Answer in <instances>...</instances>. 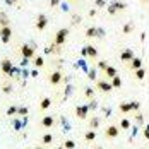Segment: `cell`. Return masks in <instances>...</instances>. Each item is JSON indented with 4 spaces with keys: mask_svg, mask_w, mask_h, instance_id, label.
<instances>
[{
    "mask_svg": "<svg viewBox=\"0 0 149 149\" xmlns=\"http://www.w3.org/2000/svg\"><path fill=\"white\" fill-rule=\"evenodd\" d=\"M55 125V117H52V115H46L41 118V127H45V129H50V127H53Z\"/></svg>",
    "mask_w": 149,
    "mask_h": 149,
    "instance_id": "7c38bea8",
    "label": "cell"
},
{
    "mask_svg": "<svg viewBox=\"0 0 149 149\" xmlns=\"http://www.w3.org/2000/svg\"><path fill=\"white\" fill-rule=\"evenodd\" d=\"M134 57H135V53L130 50V48H125V50L120 52V60H122V62H130Z\"/></svg>",
    "mask_w": 149,
    "mask_h": 149,
    "instance_id": "30bf717a",
    "label": "cell"
},
{
    "mask_svg": "<svg viewBox=\"0 0 149 149\" xmlns=\"http://www.w3.org/2000/svg\"><path fill=\"white\" fill-rule=\"evenodd\" d=\"M106 67H108V63H106V62H98V69H101V70H104Z\"/></svg>",
    "mask_w": 149,
    "mask_h": 149,
    "instance_id": "4316f807",
    "label": "cell"
},
{
    "mask_svg": "<svg viewBox=\"0 0 149 149\" xmlns=\"http://www.w3.org/2000/svg\"><path fill=\"white\" fill-rule=\"evenodd\" d=\"M33 149H45V148H41V146H36V148H33Z\"/></svg>",
    "mask_w": 149,
    "mask_h": 149,
    "instance_id": "e575fe53",
    "label": "cell"
},
{
    "mask_svg": "<svg viewBox=\"0 0 149 149\" xmlns=\"http://www.w3.org/2000/svg\"><path fill=\"white\" fill-rule=\"evenodd\" d=\"M86 96H88V98H93V89H91V88L86 89Z\"/></svg>",
    "mask_w": 149,
    "mask_h": 149,
    "instance_id": "f546056e",
    "label": "cell"
},
{
    "mask_svg": "<svg viewBox=\"0 0 149 149\" xmlns=\"http://www.w3.org/2000/svg\"><path fill=\"white\" fill-rule=\"evenodd\" d=\"M34 26H36V29L38 31H43L46 26H48V17H46L45 14H40L38 15V19H36V24H34Z\"/></svg>",
    "mask_w": 149,
    "mask_h": 149,
    "instance_id": "9c48e42d",
    "label": "cell"
},
{
    "mask_svg": "<svg viewBox=\"0 0 149 149\" xmlns=\"http://www.w3.org/2000/svg\"><path fill=\"white\" fill-rule=\"evenodd\" d=\"M144 137H146V139L149 141V125L146 127V130H144Z\"/></svg>",
    "mask_w": 149,
    "mask_h": 149,
    "instance_id": "d6a6232c",
    "label": "cell"
},
{
    "mask_svg": "<svg viewBox=\"0 0 149 149\" xmlns=\"http://www.w3.org/2000/svg\"><path fill=\"white\" fill-rule=\"evenodd\" d=\"M88 113H89V106H86V104H79V106H75V117L81 120L88 118Z\"/></svg>",
    "mask_w": 149,
    "mask_h": 149,
    "instance_id": "5b68a950",
    "label": "cell"
},
{
    "mask_svg": "<svg viewBox=\"0 0 149 149\" xmlns=\"http://www.w3.org/2000/svg\"><path fill=\"white\" fill-rule=\"evenodd\" d=\"M132 110V103H120V111L122 113H129Z\"/></svg>",
    "mask_w": 149,
    "mask_h": 149,
    "instance_id": "d6986e66",
    "label": "cell"
},
{
    "mask_svg": "<svg viewBox=\"0 0 149 149\" xmlns=\"http://www.w3.org/2000/svg\"><path fill=\"white\" fill-rule=\"evenodd\" d=\"M104 75H106L108 79H113L115 75H118V72H117V69H115V67H111V65H108V67L104 69Z\"/></svg>",
    "mask_w": 149,
    "mask_h": 149,
    "instance_id": "4fadbf2b",
    "label": "cell"
},
{
    "mask_svg": "<svg viewBox=\"0 0 149 149\" xmlns=\"http://www.w3.org/2000/svg\"><path fill=\"white\" fill-rule=\"evenodd\" d=\"M110 84H111L113 89H118V88H122V79H120L118 75H115L113 79H110Z\"/></svg>",
    "mask_w": 149,
    "mask_h": 149,
    "instance_id": "5bb4252c",
    "label": "cell"
},
{
    "mask_svg": "<svg viewBox=\"0 0 149 149\" xmlns=\"http://www.w3.org/2000/svg\"><path fill=\"white\" fill-rule=\"evenodd\" d=\"M52 141H53V134H50V132H48V134L41 135V142H43V144H50Z\"/></svg>",
    "mask_w": 149,
    "mask_h": 149,
    "instance_id": "44dd1931",
    "label": "cell"
},
{
    "mask_svg": "<svg viewBox=\"0 0 149 149\" xmlns=\"http://www.w3.org/2000/svg\"><path fill=\"white\" fill-rule=\"evenodd\" d=\"M98 125H100V118H96V117H94V118L89 120V129L94 130V129H98Z\"/></svg>",
    "mask_w": 149,
    "mask_h": 149,
    "instance_id": "cb8c5ba5",
    "label": "cell"
},
{
    "mask_svg": "<svg viewBox=\"0 0 149 149\" xmlns=\"http://www.w3.org/2000/svg\"><path fill=\"white\" fill-rule=\"evenodd\" d=\"M134 74H135V77H137L139 81H142V79L146 77V70H144V69L141 67V69H137V70H134Z\"/></svg>",
    "mask_w": 149,
    "mask_h": 149,
    "instance_id": "7402d4cb",
    "label": "cell"
},
{
    "mask_svg": "<svg viewBox=\"0 0 149 149\" xmlns=\"http://www.w3.org/2000/svg\"><path fill=\"white\" fill-rule=\"evenodd\" d=\"M142 149H146V148H142Z\"/></svg>",
    "mask_w": 149,
    "mask_h": 149,
    "instance_id": "f35d334b",
    "label": "cell"
},
{
    "mask_svg": "<svg viewBox=\"0 0 149 149\" xmlns=\"http://www.w3.org/2000/svg\"><path fill=\"white\" fill-rule=\"evenodd\" d=\"M104 5V0H96V7H103Z\"/></svg>",
    "mask_w": 149,
    "mask_h": 149,
    "instance_id": "1f68e13d",
    "label": "cell"
},
{
    "mask_svg": "<svg viewBox=\"0 0 149 149\" xmlns=\"http://www.w3.org/2000/svg\"><path fill=\"white\" fill-rule=\"evenodd\" d=\"M94 149H103V148H94Z\"/></svg>",
    "mask_w": 149,
    "mask_h": 149,
    "instance_id": "d590c367",
    "label": "cell"
},
{
    "mask_svg": "<svg viewBox=\"0 0 149 149\" xmlns=\"http://www.w3.org/2000/svg\"><path fill=\"white\" fill-rule=\"evenodd\" d=\"M72 2H77V0H72Z\"/></svg>",
    "mask_w": 149,
    "mask_h": 149,
    "instance_id": "74e56055",
    "label": "cell"
},
{
    "mask_svg": "<svg viewBox=\"0 0 149 149\" xmlns=\"http://www.w3.org/2000/svg\"><path fill=\"white\" fill-rule=\"evenodd\" d=\"M0 70L5 75H14V63L9 58H3L0 62Z\"/></svg>",
    "mask_w": 149,
    "mask_h": 149,
    "instance_id": "7a4b0ae2",
    "label": "cell"
},
{
    "mask_svg": "<svg viewBox=\"0 0 149 149\" xmlns=\"http://www.w3.org/2000/svg\"><path fill=\"white\" fill-rule=\"evenodd\" d=\"M130 120L129 118H122V122H120V129H123V130H129L130 129Z\"/></svg>",
    "mask_w": 149,
    "mask_h": 149,
    "instance_id": "ffe728a7",
    "label": "cell"
},
{
    "mask_svg": "<svg viewBox=\"0 0 149 149\" xmlns=\"http://www.w3.org/2000/svg\"><path fill=\"white\" fill-rule=\"evenodd\" d=\"M52 106V100L50 98H43L41 101H40V110H48Z\"/></svg>",
    "mask_w": 149,
    "mask_h": 149,
    "instance_id": "9a60e30c",
    "label": "cell"
},
{
    "mask_svg": "<svg viewBox=\"0 0 149 149\" xmlns=\"http://www.w3.org/2000/svg\"><path fill=\"white\" fill-rule=\"evenodd\" d=\"M132 29H134V26L129 22V24H125L123 26V34H129V33H132Z\"/></svg>",
    "mask_w": 149,
    "mask_h": 149,
    "instance_id": "484cf974",
    "label": "cell"
},
{
    "mask_svg": "<svg viewBox=\"0 0 149 149\" xmlns=\"http://www.w3.org/2000/svg\"><path fill=\"white\" fill-rule=\"evenodd\" d=\"M60 3V0H50V5H52V7H55V5H58Z\"/></svg>",
    "mask_w": 149,
    "mask_h": 149,
    "instance_id": "4dcf8cb0",
    "label": "cell"
},
{
    "mask_svg": "<svg viewBox=\"0 0 149 149\" xmlns=\"http://www.w3.org/2000/svg\"><path fill=\"white\" fill-rule=\"evenodd\" d=\"M118 134H120V129L117 125H108V127L104 129L106 139H115V137H118Z\"/></svg>",
    "mask_w": 149,
    "mask_h": 149,
    "instance_id": "8992f818",
    "label": "cell"
},
{
    "mask_svg": "<svg viewBox=\"0 0 149 149\" xmlns=\"http://www.w3.org/2000/svg\"><path fill=\"white\" fill-rule=\"evenodd\" d=\"M63 148H65V149H75V142H74V141H69V139H67V141L63 142Z\"/></svg>",
    "mask_w": 149,
    "mask_h": 149,
    "instance_id": "d4e9b609",
    "label": "cell"
},
{
    "mask_svg": "<svg viewBox=\"0 0 149 149\" xmlns=\"http://www.w3.org/2000/svg\"><path fill=\"white\" fill-rule=\"evenodd\" d=\"M21 55H22L24 58H34V57H36V55H34V48L29 46L28 43L21 45Z\"/></svg>",
    "mask_w": 149,
    "mask_h": 149,
    "instance_id": "277c9868",
    "label": "cell"
},
{
    "mask_svg": "<svg viewBox=\"0 0 149 149\" xmlns=\"http://www.w3.org/2000/svg\"><path fill=\"white\" fill-rule=\"evenodd\" d=\"M12 38V28L10 26H0V40L2 43H9Z\"/></svg>",
    "mask_w": 149,
    "mask_h": 149,
    "instance_id": "3957f363",
    "label": "cell"
},
{
    "mask_svg": "<svg viewBox=\"0 0 149 149\" xmlns=\"http://www.w3.org/2000/svg\"><path fill=\"white\" fill-rule=\"evenodd\" d=\"M96 89L101 91V93H110V91L113 89L111 88V84H110V81H96Z\"/></svg>",
    "mask_w": 149,
    "mask_h": 149,
    "instance_id": "ba28073f",
    "label": "cell"
},
{
    "mask_svg": "<svg viewBox=\"0 0 149 149\" xmlns=\"http://www.w3.org/2000/svg\"><path fill=\"white\" fill-rule=\"evenodd\" d=\"M84 139H86L88 142H93V141H96V130L89 129V130L86 132V135H84Z\"/></svg>",
    "mask_w": 149,
    "mask_h": 149,
    "instance_id": "2e32d148",
    "label": "cell"
},
{
    "mask_svg": "<svg viewBox=\"0 0 149 149\" xmlns=\"http://www.w3.org/2000/svg\"><path fill=\"white\" fill-rule=\"evenodd\" d=\"M69 28H62V29L57 31V34H55V48H58V46H62L65 41H67V38H69Z\"/></svg>",
    "mask_w": 149,
    "mask_h": 149,
    "instance_id": "6da1fadb",
    "label": "cell"
},
{
    "mask_svg": "<svg viewBox=\"0 0 149 149\" xmlns=\"http://www.w3.org/2000/svg\"><path fill=\"white\" fill-rule=\"evenodd\" d=\"M142 2H149V0H142Z\"/></svg>",
    "mask_w": 149,
    "mask_h": 149,
    "instance_id": "8d00e7d4",
    "label": "cell"
},
{
    "mask_svg": "<svg viewBox=\"0 0 149 149\" xmlns=\"http://www.w3.org/2000/svg\"><path fill=\"white\" fill-rule=\"evenodd\" d=\"M7 113H9V115H14V113H17V108H15V106H10V110H9Z\"/></svg>",
    "mask_w": 149,
    "mask_h": 149,
    "instance_id": "f1b7e54d",
    "label": "cell"
},
{
    "mask_svg": "<svg viewBox=\"0 0 149 149\" xmlns=\"http://www.w3.org/2000/svg\"><path fill=\"white\" fill-rule=\"evenodd\" d=\"M17 113H21V115H28V108H17Z\"/></svg>",
    "mask_w": 149,
    "mask_h": 149,
    "instance_id": "83f0119b",
    "label": "cell"
},
{
    "mask_svg": "<svg viewBox=\"0 0 149 149\" xmlns=\"http://www.w3.org/2000/svg\"><path fill=\"white\" fill-rule=\"evenodd\" d=\"M86 52H88L86 55H89V57H96L98 55V50L94 46H86Z\"/></svg>",
    "mask_w": 149,
    "mask_h": 149,
    "instance_id": "603a6c76",
    "label": "cell"
},
{
    "mask_svg": "<svg viewBox=\"0 0 149 149\" xmlns=\"http://www.w3.org/2000/svg\"><path fill=\"white\" fill-rule=\"evenodd\" d=\"M33 63H34V67H43V65H45V58L38 55V57L33 58Z\"/></svg>",
    "mask_w": 149,
    "mask_h": 149,
    "instance_id": "ac0fdd59",
    "label": "cell"
},
{
    "mask_svg": "<svg viewBox=\"0 0 149 149\" xmlns=\"http://www.w3.org/2000/svg\"><path fill=\"white\" fill-rule=\"evenodd\" d=\"M62 79H63V75H62V72H60V70L52 72V74H50V77H48V81H50V84H52V86H58L60 82H62Z\"/></svg>",
    "mask_w": 149,
    "mask_h": 149,
    "instance_id": "52a82bcc",
    "label": "cell"
},
{
    "mask_svg": "<svg viewBox=\"0 0 149 149\" xmlns=\"http://www.w3.org/2000/svg\"><path fill=\"white\" fill-rule=\"evenodd\" d=\"M7 2H9V3H15V2H17V0H7Z\"/></svg>",
    "mask_w": 149,
    "mask_h": 149,
    "instance_id": "836d02e7",
    "label": "cell"
},
{
    "mask_svg": "<svg viewBox=\"0 0 149 149\" xmlns=\"http://www.w3.org/2000/svg\"><path fill=\"white\" fill-rule=\"evenodd\" d=\"M86 36H88V38H94V36H98V28H96V26H89L88 31H86Z\"/></svg>",
    "mask_w": 149,
    "mask_h": 149,
    "instance_id": "e0dca14e",
    "label": "cell"
},
{
    "mask_svg": "<svg viewBox=\"0 0 149 149\" xmlns=\"http://www.w3.org/2000/svg\"><path fill=\"white\" fill-rule=\"evenodd\" d=\"M142 67V58L141 57H134V58L129 62V69L130 70H137V69H141Z\"/></svg>",
    "mask_w": 149,
    "mask_h": 149,
    "instance_id": "8fae6325",
    "label": "cell"
}]
</instances>
